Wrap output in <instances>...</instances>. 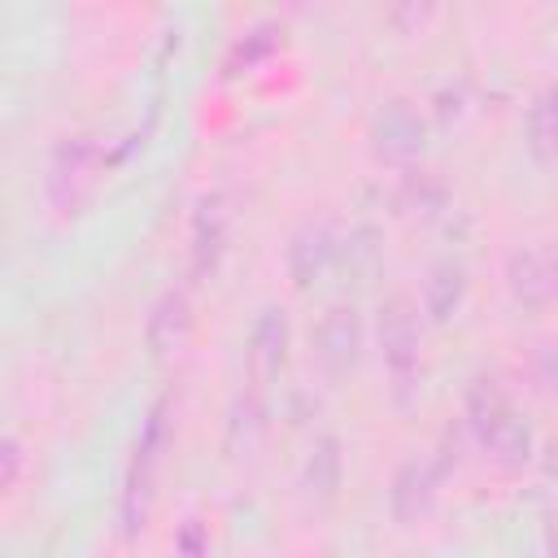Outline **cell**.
Returning <instances> with one entry per match:
<instances>
[{
  "instance_id": "obj_1",
  "label": "cell",
  "mask_w": 558,
  "mask_h": 558,
  "mask_svg": "<svg viewBox=\"0 0 558 558\" xmlns=\"http://www.w3.org/2000/svg\"><path fill=\"white\" fill-rule=\"evenodd\" d=\"M466 423L480 449L501 466H523L532 458V427L510 405V397L493 379H475L466 388Z\"/></svg>"
},
{
  "instance_id": "obj_2",
  "label": "cell",
  "mask_w": 558,
  "mask_h": 558,
  "mask_svg": "<svg viewBox=\"0 0 558 558\" xmlns=\"http://www.w3.org/2000/svg\"><path fill=\"white\" fill-rule=\"evenodd\" d=\"M100 170H105V148L96 135H61L48 153L44 166V196L57 214H78L96 187H100Z\"/></svg>"
},
{
  "instance_id": "obj_3",
  "label": "cell",
  "mask_w": 558,
  "mask_h": 558,
  "mask_svg": "<svg viewBox=\"0 0 558 558\" xmlns=\"http://www.w3.org/2000/svg\"><path fill=\"white\" fill-rule=\"evenodd\" d=\"M427 148V118L410 96H388L371 118V153L388 166H410Z\"/></svg>"
},
{
  "instance_id": "obj_4",
  "label": "cell",
  "mask_w": 558,
  "mask_h": 558,
  "mask_svg": "<svg viewBox=\"0 0 558 558\" xmlns=\"http://www.w3.org/2000/svg\"><path fill=\"white\" fill-rule=\"evenodd\" d=\"M375 336H379V353H384V366L397 375V379H410L418 371V314L405 296H388L379 301V314H375Z\"/></svg>"
},
{
  "instance_id": "obj_5",
  "label": "cell",
  "mask_w": 558,
  "mask_h": 558,
  "mask_svg": "<svg viewBox=\"0 0 558 558\" xmlns=\"http://www.w3.org/2000/svg\"><path fill=\"white\" fill-rule=\"evenodd\" d=\"M362 336H366V327H362L357 305L336 301V305H327V310L318 314V323H314V331H310V344H314V353H318L323 366L344 371V366L357 362V353H362Z\"/></svg>"
},
{
  "instance_id": "obj_6",
  "label": "cell",
  "mask_w": 558,
  "mask_h": 558,
  "mask_svg": "<svg viewBox=\"0 0 558 558\" xmlns=\"http://www.w3.org/2000/svg\"><path fill=\"white\" fill-rule=\"evenodd\" d=\"M506 288L527 310L554 305L558 301V257L545 248H514L506 257Z\"/></svg>"
},
{
  "instance_id": "obj_7",
  "label": "cell",
  "mask_w": 558,
  "mask_h": 558,
  "mask_svg": "<svg viewBox=\"0 0 558 558\" xmlns=\"http://www.w3.org/2000/svg\"><path fill=\"white\" fill-rule=\"evenodd\" d=\"M192 327H196V310H192L187 288H166V292H157V301L148 305L144 344H148V353H157V357L179 353V349L187 344Z\"/></svg>"
},
{
  "instance_id": "obj_8",
  "label": "cell",
  "mask_w": 558,
  "mask_h": 558,
  "mask_svg": "<svg viewBox=\"0 0 558 558\" xmlns=\"http://www.w3.org/2000/svg\"><path fill=\"white\" fill-rule=\"evenodd\" d=\"M436 506V471L427 458H410L397 466L392 484H388V510L401 527H414L418 519H427Z\"/></svg>"
},
{
  "instance_id": "obj_9",
  "label": "cell",
  "mask_w": 558,
  "mask_h": 558,
  "mask_svg": "<svg viewBox=\"0 0 558 558\" xmlns=\"http://www.w3.org/2000/svg\"><path fill=\"white\" fill-rule=\"evenodd\" d=\"M336 257V231L323 222V218H310L292 231L288 248H283V262H288V275L296 288H310Z\"/></svg>"
},
{
  "instance_id": "obj_10",
  "label": "cell",
  "mask_w": 558,
  "mask_h": 558,
  "mask_svg": "<svg viewBox=\"0 0 558 558\" xmlns=\"http://www.w3.org/2000/svg\"><path fill=\"white\" fill-rule=\"evenodd\" d=\"M153 480H157V462L144 453H131L126 475H122V493H118V527L126 541H135L148 527L153 514Z\"/></svg>"
},
{
  "instance_id": "obj_11",
  "label": "cell",
  "mask_w": 558,
  "mask_h": 558,
  "mask_svg": "<svg viewBox=\"0 0 558 558\" xmlns=\"http://www.w3.org/2000/svg\"><path fill=\"white\" fill-rule=\"evenodd\" d=\"M227 227H231L227 201H222L218 192L201 196V205H196V214H192V266H196L201 275H209V270L222 262V253H227Z\"/></svg>"
},
{
  "instance_id": "obj_12",
  "label": "cell",
  "mask_w": 558,
  "mask_h": 558,
  "mask_svg": "<svg viewBox=\"0 0 558 558\" xmlns=\"http://www.w3.org/2000/svg\"><path fill=\"white\" fill-rule=\"evenodd\" d=\"M466 301V266L458 257H440L423 275V314L432 323H449Z\"/></svg>"
},
{
  "instance_id": "obj_13",
  "label": "cell",
  "mask_w": 558,
  "mask_h": 558,
  "mask_svg": "<svg viewBox=\"0 0 558 558\" xmlns=\"http://www.w3.org/2000/svg\"><path fill=\"white\" fill-rule=\"evenodd\" d=\"M523 144L541 166L558 161V83H545L532 92L523 113Z\"/></svg>"
},
{
  "instance_id": "obj_14",
  "label": "cell",
  "mask_w": 558,
  "mask_h": 558,
  "mask_svg": "<svg viewBox=\"0 0 558 558\" xmlns=\"http://www.w3.org/2000/svg\"><path fill=\"white\" fill-rule=\"evenodd\" d=\"M248 357L262 375H279V366L288 362V314L279 305H266L257 318H253V331H248Z\"/></svg>"
},
{
  "instance_id": "obj_15",
  "label": "cell",
  "mask_w": 558,
  "mask_h": 558,
  "mask_svg": "<svg viewBox=\"0 0 558 558\" xmlns=\"http://www.w3.org/2000/svg\"><path fill=\"white\" fill-rule=\"evenodd\" d=\"M340 475H344V453H340V440L331 432L314 436L310 453H305V466H301V488L318 501H331L336 488H340Z\"/></svg>"
},
{
  "instance_id": "obj_16",
  "label": "cell",
  "mask_w": 558,
  "mask_h": 558,
  "mask_svg": "<svg viewBox=\"0 0 558 558\" xmlns=\"http://www.w3.org/2000/svg\"><path fill=\"white\" fill-rule=\"evenodd\" d=\"M170 436H174V418H170V401L161 397V401H153V410H148V414H144V423H140L135 453H144V458L161 462V449L170 445Z\"/></svg>"
},
{
  "instance_id": "obj_17",
  "label": "cell",
  "mask_w": 558,
  "mask_h": 558,
  "mask_svg": "<svg viewBox=\"0 0 558 558\" xmlns=\"http://www.w3.org/2000/svg\"><path fill=\"white\" fill-rule=\"evenodd\" d=\"M22 466H26L22 436H17V432H4V440H0V488H4V493H13V488H17Z\"/></svg>"
},
{
  "instance_id": "obj_18",
  "label": "cell",
  "mask_w": 558,
  "mask_h": 558,
  "mask_svg": "<svg viewBox=\"0 0 558 558\" xmlns=\"http://www.w3.org/2000/svg\"><path fill=\"white\" fill-rule=\"evenodd\" d=\"M262 35H270V26H257V31H248V35L235 44V57L253 61V57H262L266 48H275V39H262Z\"/></svg>"
},
{
  "instance_id": "obj_19",
  "label": "cell",
  "mask_w": 558,
  "mask_h": 558,
  "mask_svg": "<svg viewBox=\"0 0 558 558\" xmlns=\"http://www.w3.org/2000/svg\"><path fill=\"white\" fill-rule=\"evenodd\" d=\"M179 545H183V554H187V558H196V554H201V541H196V519H187V527H183Z\"/></svg>"
},
{
  "instance_id": "obj_20",
  "label": "cell",
  "mask_w": 558,
  "mask_h": 558,
  "mask_svg": "<svg viewBox=\"0 0 558 558\" xmlns=\"http://www.w3.org/2000/svg\"><path fill=\"white\" fill-rule=\"evenodd\" d=\"M545 475H549V480L558 484V436H554V440L545 445Z\"/></svg>"
},
{
  "instance_id": "obj_21",
  "label": "cell",
  "mask_w": 558,
  "mask_h": 558,
  "mask_svg": "<svg viewBox=\"0 0 558 558\" xmlns=\"http://www.w3.org/2000/svg\"><path fill=\"white\" fill-rule=\"evenodd\" d=\"M545 549H549V558H558V519H549V527H545Z\"/></svg>"
}]
</instances>
